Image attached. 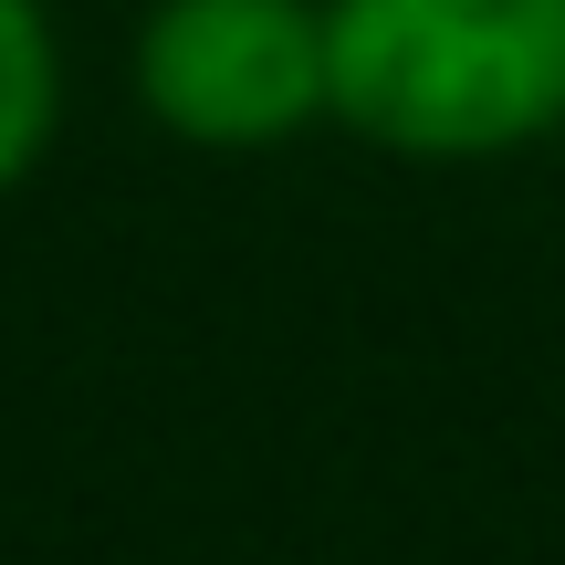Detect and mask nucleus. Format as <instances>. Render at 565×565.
I'll list each match as a JSON object with an SVG mask.
<instances>
[{
  "label": "nucleus",
  "mask_w": 565,
  "mask_h": 565,
  "mask_svg": "<svg viewBox=\"0 0 565 565\" xmlns=\"http://www.w3.org/2000/svg\"><path fill=\"white\" fill-rule=\"evenodd\" d=\"M63 126V32L53 0H0V200L42 168Z\"/></svg>",
  "instance_id": "3"
},
{
  "label": "nucleus",
  "mask_w": 565,
  "mask_h": 565,
  "mask_svg": "<svg viewBox=\"0 0 565 565\" xmlns=\"http://www.w3.org/2000/svg\"><path fill=\"white\" fill-rule=\"evenodd\" d=\"M324 126L408 168L524 158L565 126V0H324Z\"/></svg>",
  "instance_id": "1"
},
{
  "label": "nucleus",
  "mask_w": 565,
  "mask_h": 565,
  "mask_svg": "<svg viewBox=\"0 0 565 565\" xmlns=\"http://www.w3.org/2000/svg\"><path fill=\"white\" fill-rule=\"evenodd\" d=\"M126 84L179 147H294L303 126H324V0H147Z\"/></svg>",
  "instance_id": "2"
}]
</instances>
